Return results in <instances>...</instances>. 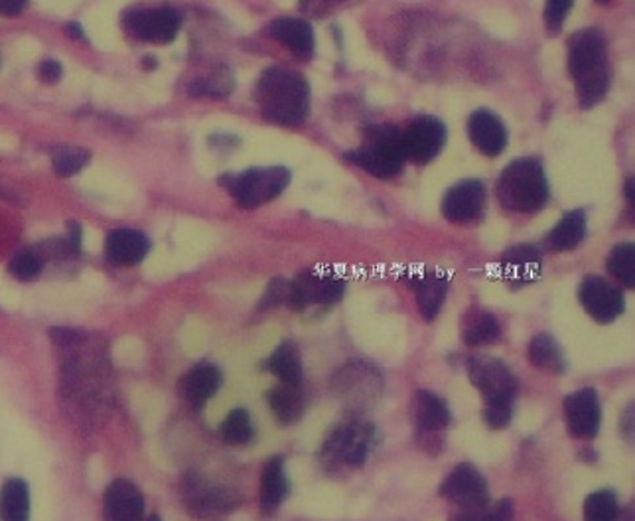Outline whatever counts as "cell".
<instances>
[{"mask_svg": "<svg viewBox=\"0 0 635 521\" xmlns=\"http://www.w3.org/2000/svg\"><path fill=\"white\" fill-rule=\"evenodd\" d=\"M90 162V152L78 147H66L54 154V171L58 176L70 178L73 174L83 171Z\"/></svg>", "mask_w": 635, "mask_h": 521, "instance_id": "836d02e7", "label": "cell"}, {"mask_svg": "<svg viewBox=\"0 0 635 521\" xmlns=\"http://www.w3.org/2000/svg\"><path fill=\"white\" fill-rule=\"evenodd\" d=\"M541 267H543L541 253L533 245H516L507 250L501 257L504 277L513 287H523L527 282L535 281L541 275Z\"/></svg>", "mask_w": 635, "mask_h": 521, "instance_id": "d6986e66", "label": "cell"}, {"mask_svg": "<svg viewBox=\"0 0 635 521\" xmlns=\"http://www.w3.org/2000/svg\"><path fill=\"white\" fill-rule=\"evenodd\" d=\"M440 496L452 501L458 508H486L489 501L487 482L476 466L462 462L450 472L444 484L440 486Z\"/></svg>", "mask_w": 635, "mask_h": 521, "instance_id": "30bf717a", "label": "cell"}, {"mask_svg": "<svg viewBox=\"0 0 635 521\" xmlns=\"http://www.w3.org/2000/svg\"><path fill=\"white\" fill-rule=\"evenodd\" d=\"M268 34L275 38L278 44L292 51L298 60L308 61L314 56L316 50V40H314V31L312 24L304 19H277L268 24Z\"/></svg>", "mask_w": 635, "mask_h": 521, "instance_id": "2e32d148", "label": "cell"}, {"mask_svg": "<svg viewBox=\"0 0 635 521\" xmlns=\"http://www.w3.org/2000/svg\"><path fill=\"white\" fill-rule=\"evenodd\" d=\"M125 24L135 38L154 44H169L178 36L182 16L174 9H137L127 12Z\"/></svg>", "mask_w": 635, "mask_h": 521, "instance_id": "9c48e42d", "label": "cell"}, {"mask_svg": "<svg viewBox=\"0 0 635 521\" xmlns=\"http://www.w3.org/2000/svg\"><path fill=\"white\" fill-rule=\"evenodd\" d=\"M413 289L417 292L418 311L428 322L435 321L444 304L448 292V279L440 273H420L413 279Z\"/></svg>", "mask_w": 635, "mask_h": 521, "instance_id": "ffe728a7", "label": "cell"}, {"mask_svg": "<svg viewBox=\"0 0 635 521\" xmlns=\"http://www.w3.org/2000/svg\"><path fill=\"white\" fill-rule=\"evenodd\" d=\"M346 281L332 271L307 269L290 282L288 306L292 311H304L312 304H334L344 297Z\"/></svg>", "mask_w": 635, "mask_h": 521, "instance_id": "52a82bcc", "label": "cell"}, {"mask_svg": "<svg viewBox=\"0 0 635 521\" xmlns=\"http://www.w3.org/2000/svg\"><path fill=\"white\" fill-rule=\"evenodd\" d=\"M38 76H41V80L44 81V83H56V81H60L61 78V66L56 60L42 61Z\"/></svg>", "mask_w": 635, "mask_h": 521, "instance_id": "b9f144b4", "label": "cell"}, {"mask_svg": "<svg viewBox=\"0 0 635 521\" xmlns=\"http://www.w3.org/2000/svg\"><path fill=\"white\" fill-rule=\"evenodd\" d=\"M580 304L596 322L615 321L624 312V294L615 289L614 285L604 281L602 277L590 275L580 282L578 291Z\"/></svg>", "mask_w": 635, "mask_h": 521, "instance_id": "7c38bea8", "label": "cell"}, {"mask_svg": "<svg viewBox=\"0 0 635 521\" xmlns=\"http://www.w3.org/2000/svg\"><path fill=\"white\" fill-rule=\"evenodd\" d=\"M499 338V324L496 316L482 309H470L462 322V340L470 348L494 344Z\"/></svg>", "mask_w": 635, "mask_h": 521, "instance_id": "d4e9b609", "label": "cell"}, {"mask_svg": "<svg viewBox=\"0 0 635 521\" xmlns=\"http://www.w3.org/2000/svg\"><path fill=\"white\" fill-rule=\"evenodd\" d=\"M290 297V282L285 279H275L268 285L267 294L263 299V306H277V304H288Z\"/></svg>", "mask_w": 635, "mask_h": 521, "instance_id": "ab89813d", "label": "cell"}, {"mask_svg": "<svg viewBox=\"0 0 635 521\" xmlns=\"http://www.w3.org/2000/svg\"><path fill=\"white\" fill-rule=\"evenodd\" d=\"M586 231L588 225L585 211H568L563 216V220L556 223L555 230L549 233L546 243L553 251H573L585 241Z\"/></svg>", "mask_w": 635, "mask_h": 521, "instance_id": "cb8c5ba5", "label": "cell"}, {"mask_svg": "<svg viewBox=\"0 0 635 521\" xmlns=\"http://www.w3.org/2000/svg\"><path fill=\"white\" fill-rule=\"evenodd\" d=\"M529 360L539 370L549 373H563L566 370L565 356L561 346L549 334H536L529 344Z\"/></svg>", "mask_w": 635, "mask_h": 521, "instance_id": "83f0119b", "label": "cell"}, {"mask_svg": "<svg viewBox=\"0 0 635 521\" xmlns=\"http://www.w3.org/2000/svg\"><path fill=\"white\" fill-rule=\"evenodd\" d=\"M513 403H486V412H484V419H486L487 427L494 431H501L506 429L509 421H511V409Z\"/></svg>", "mask_w": 635, "mask_h": 521, "instance_id": "74e56055", "label": "cell"}, {"mask_svg": "<svg viewBox=\"0 0 635 521\" xmlns=\"http://www.w3.org/2000/svg\"><path fill=\"white\" fill-rule=\"evenodd\" d=\"M575 0H545V24L551 36L563 31L568 14L573 11Z\"/></svg>", "mask_w": 635, "mask_h": 521, "instance_id": "d590c367", "label": "cell"}, {"mask_svg": "<svg viewBox=\"0 0 635 521\" xmlns=\"http://www.w3.org/2000/svg\"><path fill=\"white\" fill-rule=\"evenodd\" d=\"M287 476H285V466L282 459H273L267 462L263 471V481H261V508L265 513H273L277 510L282 500L287 498Z\"/></svg>", "mask_w": 635, "mask_h": 521, "instance_id": "484cf974", "label": "cell"}, {"mask_svg": "<svg viewBox=\"0 0 635 521\" xmlns=\"http://www.w3.org/2000/svg\"><path fill=\"white\" fill-rule=\"evenodd\" d=\"M513 513H516L513 500L504 498V500L497 501L494 506L484 508L482 521H513Z\"/></svg>", "mask_w": 635, "mask_h": 521, "instance_id": "f35d334b", "label": "cell"}, {"mask_svg": "<svg viewBox=\"0 0 635 521\" xmlns=\"http://www.w3.org/2000/svg\"><path fill=\"white\" fill-rule=\"evenodd\" d=\"M198 90L204 93V95H211V97H223V95H229L231 90H233V78L231 73L226 70L216 71L211 73L208 80L201 81L198 85Z\"/></svg>", "mask_w": 635, "mask_h": 521, "instance_id": "8d00e7d4", "label": "cell"}, {"mask_svg": "<svg viewBox=\"0 0 635 521\" xmlns=\"http://www.w3.org/2000/svg\"><path fill=\"white\" fill-rule=\"evenodd\" d=\"M267 370L273 371L282 385L298 387L302 381V361L298 356L297 348L292 341L280 344L275 354L268 358Z\"/></svg>", "mask_w": 635, "mask_h": 521, "instance_id": "4316f807", "label": "cell"}, {"mask_svg": "<svg viewBox=\"0 0 635 521\" xmlns=\"http://www.w3.org/2000/svg\"><path fill=\"white\" fill-rule=\"evenodd\" d=\"M186 496H188L189 508L198 511L201 516L219 513L221 506H231V501L226 500L221 491L209 490L208 486H204V484H189Z\"/></svg>", "mask_w": 635, "mask_h": 521, "instance_id": "1f68e13d", "label": "cell"}, {"mask_svg": "<svg viewBox=\"0 0 635 521\" xmlns=\"http://www.w3.org/2000/svg\"><path fill=\"white\" fill-rule=\"evenodd\" d=\"M147 521H160L159 518H149Z\"/></svg>", "mask_w": 635, "mask_h": 521, "instance_id": "c3c4849f", "label": "cell"}, {"mask_svg": "<svg viewBox=\"0 0 635 521\" xmlns=\"http://www.w3.org/2000/svg\"><path fill=\"white\" fill-rule=\"evenodd\" d=\"M221 385V373L209 363H199L184 380V395L196 409L204 407Z\"/></svg>", "mask_w": 635, "mask_h": 521, "instance_id": "44dd1931", "label": "cell"}, {"mask_svg": "<svg viewBox=\"0 0 635 521\" xmlns=\"http://www.w3.org/2000/svg\"><path fill=\"white\" fill-rule=\"evenodd\" d=\"M484 508H458L448 521H482Z\"/></svg>", "mask_w": 635, "mask_h": 521, "instance_id": "ee69618b", "label": "cell"}, {"mask_svg": "<svg viewBox=\"0 0 635 521\" xmlns=\"http://www.w3.org/2000/svg\"><path fill=\"white\" fill-rule=\"evenodd\" d=\"M219 184L233 196L241 208L255 210L268 201L277 200L290 184V171L285 166L251 169L243 174H228Z\"/></svg>", "mask_w": 635, "mask_h": 521, "instance_id": "5b68a950", "label": "cell"}, {"mask_svg": "<svg viewBox=\"0 0 635 521\" xmlns=\"http://www.w3.org/2000/svg\"><path fill=\"white\" fill-rule=\"evenodd\" d=\"M263 117L280 127H300L310 113V85L298 71L270 68L257 83Z\"/></svg>", "mask_w": 635, "mask_h": 521, "instance_id": "7a4b0ae2", "label": "cell"}, {"mask_svg": "<svg viewBox=\"0 0 635 521\" xmlns=\"http://www.w3.org/2000/svg\"><path fill=\"white\" fill-rule=\"evenodd\" d=\"M497 198L507 210L533 213L549 200V182L541 162L533 157L507 164L497 181Z\"/></svg>", "mask_w": 635, "mask_h": 521, "instance_id": "3957f363", "label": "cell"}, {"mask_svg": "<svg viewBox=\"0 0 635 521\" xmlns=\"http://www.w3.org/2000/svg\"><path fill=\"white\" fill-rule=\"evenodd\" d=\"M486 208V186L476 178H467L448 188L440 210L450 223L476 221Z\"/></svg>", "mask_w": 635, "mask_h": 521, "instance_id": "8fae6325", "label": "cell"}, {"mask_svg": "<svg viewBox=\"0 0 635 521\" xmlns=\"http://www.w3.org/2000/svg\"><path fill=\"white\" fill-rule=\"evenodd\" d=\"M582 513H585V521H617L620 503L612 491H592L586 498Z\"/></svg>", "mask_w": 635, "mask_h": 521, "instance_id": "4dcf8cb0", "label": "cell"}, {"mask_svg": "<svg viewBox=\"0 0 635 521\" xmlns=\"http://www.w3.org/2000/svg\"><path fill=\"white\" fill-rule=\"evenodd\" d=\"M145 500L139 488L129 481L111 482L103 496L105 521H142Z\"/></svg>", "mask_w": 635, "mask_h": 521, "instance_id": "9a60e30c", "label": "cell"}, {"mask_svg": "<svg viewBox=\"0 0 635 521\" xmlns=\"http://www.w3.org/2000/svg\"><path fill=\"white\" fill-rule=\"evenodd\" d=\"M11 273L21 281H34L42 273V257L36 251H21L11 260Z\"/></svg>", "mask_w": 635, "mask_h": 521, "instance_id": "e575fe53", "label": "cell"}, {"mask_svg": "<svg viewBox=\"0 0 635 521\" xmlns=\"http://www.w3.org/2000/svg\"><path fill=\"white\" fill-rule=\"evenodd\" d=\"M467 373L486 403H513L516 378L504 361L477 356L467 361Z\"/></svg>", "mask_w": 635, "mask_h": 521, "instance_id": "ba28073f", "label": "cell"}, {"mask_svg": "<svg viewBox=\"0 0 635 521\" xmlns=\"http://www.w3.org/2000/svg\"><path fill=\"white\" fill-rule=\"evenodd\" d=\"M625 194H627V200L634 204V178L625 184Z\"/></svg>", "mask_w": 635, "mask_h": 521, "instance_id": "f6af8a7d", "label": "cell"}, {"mask_svg": "<svg viewBox=\"0 0 635 521\" xmlns=\"http://www.w3.org/2000/svg\"><path fill=\"white\" fill-rule=\"evenodd\" d=\"M568 73L582 109H592L610 90L608 42L600 28H582L568 38Z\"/></svg>", "mask_w": 635, "mask_h": 521, "instance_id": "6da1fadb", "label": "cell"}, {"mask_svg": "<svg viewBox=\"0 0 635 521\" xmlns=\"http://www.w3.org/2000/svg\"><path fill=\"white\" fill-rule=\"evenodd\" d=\"M371 437L373 431L363 425H348L342 427L330 437L326 451L338 456L339 461L346 462L349 466H358L368 459L371 449Z\"/></svg>", "mask_w": 635, "mask_h": 521, "instance_id": "e0dca14e", "label": "cell"}, {"mask_svg": "<svg viewBox=\"0 0 635 521\" xmlns=\"http://www.w3.org/2000/svg\"><path fill=\"white\" fill-rule=\"evenodd\" d=\"M413 412H415V421L420 431H440V429H447L450 422L447 403L430 391L415 393Z\"/></svg>", "mask_w": 635, "mask_h": 521, "instance_id": "7402d4cb", "label": "cell"}, {"mask_svg": "<svg viewBox=\"0 0 635 521\" xmlns=\"http://www.w3.org/2000/svg\"><path fill=\"white\" fill-rule=\"evenodd\" d=\"M608 271L615 281L624 285L625 289L635 287V245L634 243H622L615 245L608 255Z\"/></svg>", "mask_w": 635, "mask_h": 521, "instance_id": "f546056e", "label": "cell"}, {"mask_svg": "<svg viewBox=\"0 0 635 521\" xmlns=\"http://www.w3.org/2000/svg\"><path fill=\"white\" fill-rule=\"evenodd\" d=\"M346 161L376 178L389 181L405 166V152L401 147V130L393 125H373L366 130V139L356 151L346 154Z\"/></svg>", "mask_w": 635, "mask_h": 521, "instance_id": "277c9868", "label": "cell"}, {"mask_svg": "<svg viewBox=\"0 0 635 521\" xmlns=\"http://www.w3.org/2000/svg\"><path fill=\"white\" fill-rule=\"evenodd\" d=\"M221 439L228 442V444H233V447H239V444H247L253 437V425H251V419H249V413L245 409H235L228 415V419L221 422Z\"/></svg>", "mask_w": 635, "mask_h": 521, "instance_id": "d6a6232c", "label": "cell"}, {"mask_svg": "<svg viewBox=\"0 0 635 521\" xmlns=\"http://www.w3.org/2000/svg\"><path fill=\"white\" fill-rule=\"evenodd\" d=\"M31 520V491L26 482L12 478L0 488V521Z\"/></svg>", "mask_w": 635, "mask_h": 521, "instance_id": "603a6c76", "label": "cell"}, {"mask_svg": "<svg viewBox=\"0 0 635 521\" xmlns=\"http://www.w3.org/2000/svg\"><path fill=\"white\" fill-rule=\"evenodd\" d=\"M342 2H346V0H300L302 9L310 12V14H314V16H316V14L318 16H322L324 12H328L330 9L338 7Z\"/></svg>", "mask_w": 635, "mask_h": 521, "instance_id": "60d3db41", "label": "cell"}, {"mask_svg": "<svg viewBox=\"0 0 635 521\" xmlns=\"http://www.w3.org/2000/svg\"><path fill=\"white\" fill-rule=\"evenodd\" d=\"M447 125L432 115H420L401 132V147L405 159L415 164H428L435 161L447 144Z\"/></svg>", "mask_w": 635, "mask_h": 521, "instance_id": "8992f818", "label": "cell"}, {"mask_svg": "<svg viewBox=\"0 0 635 521\" xmlns=\"http://www.w3.org/2000/svg\"><path fill=\"white\" fill-rule=\"evenodd\" d=\"M28 0H0V16H19L24 9H26Z\"/></svg>", "mask_w": 635, "mask_h": 521, "instance_id": "7bdbcfd3", "label": "cell"}, {"mask_svg": "<svg viewBox=\"0 0 635 521\" xmlns=\"http://www.w3.org/2000/svg\"><path fill=\"white\" fill-rule=\"evenodd\" d=\"M467 135L477 151L486 157H499L506 151L507 129L494 111L477 109L467 120Z\"/></svg>", "mask_w": 635, "mask_h": 521, "instance_id": "5bb4252c", "label": "cell"}, {"mask_svg": "<svg viewBox=\"0 0 635 521\" xmlns=\"http://www.w3.org/2000/svg\"><path fill=\"white\" fill-rule=\"evenodd\" d=\"M149 238L137 230L111 231L105 241L107 259L119 267H132L149 255Z\"/></svg>", "mask_w": 635, "mask_h": 521, "instance_id": "ac0fdd59", "label": "cell"}, {"mask_svg": "<svg viewBox=\"0 0 635 521\" xmlns=\"http://www.w3.org/2000/svg\"><path fill=\"white\" fill-rule=\"evenodd\" d=\"M268 405L280 425H295L302 415V400L290 385H280L267 395Z\"/></svg>", "mask_w": 635, "mask_h": 521, "instance_id": "f1b7e54d", "label": "cell"}, {"mask_svg": "<svg viewBox=\"0 0 635 521\" xmlns=\"http://www.w3.org/2000/svg\"><path fill=\"white\" fill-rule=\"evenodd\" d=\"M68 32H70L73 38H81V36H83V31H81V26H78V24H70V26H68Z\"/></svg>", "mask_w": 635, "mask_h": 521, "instance_id": "bcb514c9", "label": "cell"}, {"mask_svg": "<svg viewBox=\"0 0 635 521\" xmlns=\"http://www.w3.org/2000/svg\"><path fill=\"white\" fill-rule=\"evenodd\" d=\"M566 429L575 439H594L600 429V402L594 390H578L566 395L565 403Z\"/></svg>", "mask_w": 635, "mask_h": 521, "instance_id": "4fadbf2b", "label": "cell"}, {"mask_svg": "<svg viewBox=\"0 0 635 521\" xmlns=\"http://www.w3.org/2000/svg\"><path fill=\"white\" fill-rule=\"evenodd\" d=\"M596 2H602V4H605V2H610V0H596Z\"/></svg>", "mask_w": 635, "mask_h": 521, "instance_id": "7dc6e473", "label": "cell"}]
</instances>
